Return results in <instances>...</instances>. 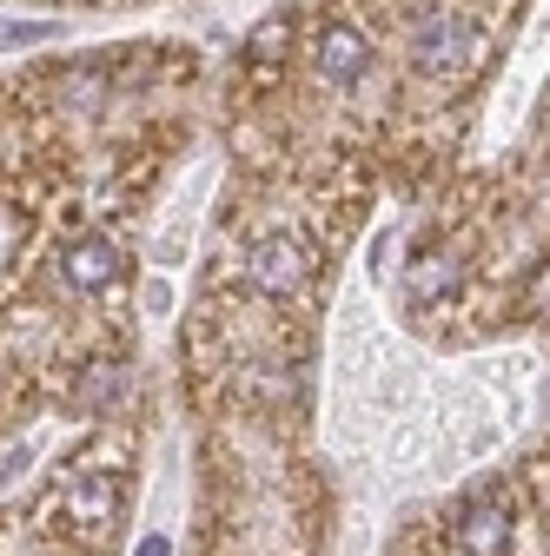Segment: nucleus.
<instances>
[{"instance_id":"nucleus-4","label":"nucleus","mask_w":550,"mask_h":556,"mask_svg":"<svg viewBox=\"0 0 550 556\" xmlns=\"http://www.w3.org/2000/svg\"><path fill=\"white\" fill-rule=\"evenodd\" d=\"M60 278L74 292H107L113 278H120V252L107 239H74V245L60 252Z\"/></svg>"},{"instance_id":"nucleus-5","label":"nucleus","mask_w":550,"mask_h":556,"mask_svg":"<svg viewBox=\"0 0 550 556\" xmlns=\"http://www.w3.org/2000/svg\"><path fill=\"white\" fill-rule=\"evenodd\" d=\"M113 504H120V483H113L107 470L74 477V491H66V517H74L80 530H107V523H113Z\"/></svg>"},{"instance_id":"nucleus-6","label":"nucleus","mask_w":550,"mask_h":556,"mask_svg":"<svg viewBox=\"0 0 550 556\" xmlns=\"http://www.w3.org/2000/svg\"><path fill=\"white\" fill-rule=\"evenodd\" d=\"M365 66H372V47H365L352 27L318 34V74H325V80H359Z\"/></svg>"},{"instance_id":"nucleus-8","label":"nucleus","mask_w":550,"mask_h":556,"mask_svg":"<svg viewBox=\"0 0 550 556\" xmlns=\"http://www.w3.org/2000/svg\"><path fill=\"white\" fill-rule=\"evenodd\" d=\"M53 27L47 21H0V47H8V40H47Z\"/></svg>"},{"instance_id":"nucleus-1","label":"nucleus","mask_w":550,"mask_h":556,"mask_svg":"<svg viewBox=\"0 0 550 556\" xmlns=\"http://www.w3.org/2000/svg\"><path fill=\"white\" fill-rule=\"evenodd\" d=\"M246 278H252L259 292L286 299V292H299L305 278H312V252H305L292 232H272V239H259V245H252V258H246Z\"/></svg>"},{"instance_id":"nucleus-2","label":"nucleus","mask_w":550,"mask_h":556,"mask_svg":"<svg viewBox=\"0 0 550 556\" xmlns=\"http://www.w3.org/2000/svg\"><path fill=\"white\" fill-rule=\"evenodd\" d=\"M471 53H477V27L464 14H432V21H418V34H411V60H418L425 74H458Z\"/></svg>"},{"instance_id":"nucleus-7","label":"nucleus","mask_w":550,"mask_h":556,"mask_svg":"<svg viewBox=\"0 0 550 556\" xmlns=\"http://www.w3.org/2000/svg\"><path fill=\"white\" fill-rule=\"evenodd\" d=\"M451 286H458V265H451V258H445V265H438V258H432V265H411V299H438V292H451Z\"/></svg>"},{"instance_id":"nucleus-9","label":"nucleus","mask_w":550,"mask_h":556,"mask_svg":"<svg viewBox=\"0 0 550 556\" xmlns=\"http://www.w3.org/2000/svg\"><path fill=\"white\" fill-rule=\"evenodd\" d=\"M133 556H173V543H166V536H147V543L133 549Z\"/></svg>"},{"instance_id":"nucleus-3","label":"nucleus","mask_w":550,"mask_h":556,"mask_svg":"<svg viewBox=\"0 0 550 556\" xmlns=\"http://www.w3.org/2000/svg\"><path fill=\"white\" fill-rule=\"evenodd\" d=\"M504 536H511V510H504V497H498V491H477V497L464 504V517H458V543H464L471 556H498Z\"/></svg>"}]
</instances>
